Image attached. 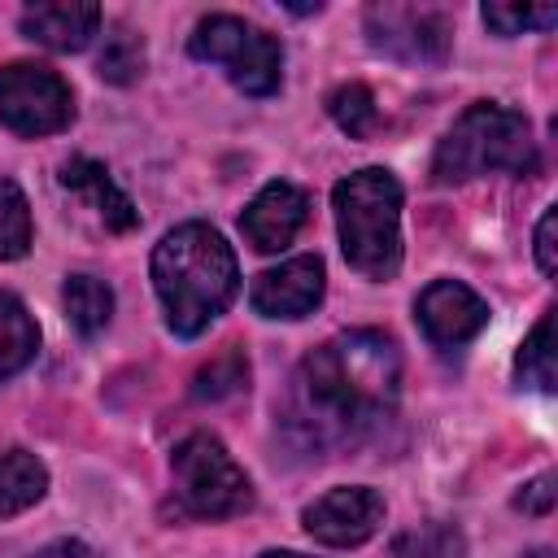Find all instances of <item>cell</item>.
<instances>
[{"label": "cell", "instance_id": "4", "mask_svg": "<svg viewBox=\"0 0 558 558\" xmlns=\"http://www.w3.org/2000/svg\"><path fill=\"white\" fill-rule=\"evenodd\" d=\"M532 166H536V144H532L527 118L510 105L475 100L440 135V144L432 153V183L449 187V183H466L488 170L527 174Z\"/></svg>", "mask_w": 558, "mask_h": 558}, {"label": "cell", "instance_id": "21", "mask_svg": "<svg viewBox=\"0 0 558 558\" xmlns=\"http://www.w3.org/2000/svg\"><path fill=\"white\" fill-rule=\"evenodd\" d=\"M244 379H248V357H244L235 344H227L218 357H209V362L196 371L192 397H196V401H222V397H231L235 388H244Z\"/></svg>", "mask_w": 558, "mask_h": 558}, {"label": "cell", "instance_id": "16", "mask_svg": "<svg viewBox=\"0 0 558 558\" xmlns=\"http://www.w3.org/2000/svg\"><path fill=\"white\" fill-rule=\"evenodd\" d=\"M35 349H39V327L31 310L13 292H0V384L17 375L35 357Z\"/></svg>", "mask_w": 558, "mask_h": 558}, {"label": "cell", "instance_id": "12", "mask_svg": "<svg viewBox=\"0 0 558 558\" xmlns=\"http://www.w3.org/2000/svg\"><path fill=\"white\" fill-rule=\"evenodd\" d=\"M305 218H310V196L296 183L275 179L248 201V209L240 214V231L257 253H279L296 240Z\"/></svg>", "mask_w": 558, "mask_h": 558}, {"label": "cell", "instance_id": "18", "mask_svg": "<svg viewBox=\"0 0 558 558\" xmlns=\"http://www.w3.org/2000/svg\"><path fill=\"white\" fill-rule=\"evenodd\" d=\"M388 554L392 558H466V536L445 519H427L397 532Z\"/></svg>", "mask_w": 558, "mask_h": 558}, {"label": "cell", "instance_id": "17", "mask_svg": "<svg viewBox=\"0 0 558 558\" xmlns=\"http://www.w3.org/2000/svg\"><path fill=\"white\" fill-rule=\"evenodd\" d=\"M61 301H65V318L74 323L78 336H96L105 331L109 314H113V292L105 279L96 275H70L65 288H61Z\"/></svg>", "mask_w": 558, "mask_h": 558}, {"label": "cell", "instance_id": "2", "mask_svg": "<svg viewBox=\"0 0 558 558\" xmlns=\"http://www.w3.org/2000/svg\"><path fill=\"white\" fill-rule=\"evenodd\" d=\"M153 288L174 336H201L240 292L231 244L209 222H183L153 248Z\"/></svg>", "mask_w": 558, "mask_h": 558}, {"label": "cell", "instance_id": "6", "mask_svg": "<svg viewBox=\"0 0 558 558\" xmlns=\"http://www.w3.org/2000/svg\"><path fill=\"white\" fill-rule=\"evenodd\" d=\"M187 52L196 61L222 65L227 78L248 92V96H270L283 83V48L275 35H266L262 26L231 17V13H209L196 22V31L187 35Z\"/></svg>", "mask_w": 558, "mask_h": 558}, {"label": "cell", "instance_id": "14", "mask_svg": "<svg viewBox=\"0 0 558 558\" xmlns=\"http://www.w3.org/2000/svg\"><path fill=\"white\" fill-rule=\"evenodd\" d=\"M61 187H70V192H78L92 209H96V218L109 227V231H131L135 222H140V209L131 205V196L113 183V174L100 166V161H92V157H70L65 166H61Z\"/></svg>", "mask_w": 558, "mask_h": 558}, {"label": "cell", "instance_id": "10", "mask_svg": "<svg viewBox=\"0 0 558 558\" xmlns=\"http://www.w3.org/2000/svg\"><path fill=\"white\" fill-rule=\"evenodd\" d=\"M418 327L436 349H462L466 340H475L488 327V305L480 292H471L458 279H436L418 292L414 301Z\"/></svg>", "mask_w": 558, "mask_h": 558}, {"label": "cell", "instance_id": "27", "mask_svg": "<svg viewBox=\"0 0 558 558\" xmlns=\"http://www.w3.org/2000/svg\"><path fill=\"white\" fill-rule=\"evenodd\" d=\"M31 558H100V554L92 545H83V541H52V545L35 549Z\"/></svg>", "mask_w": 558, "mask_h": 558}, {"label": "cell", "instance_id": "28", "mask_svg": "<svg viewBox=\"0 0 558 558\" xmlns=\"http://www.w3.org/2000/svg\"><path fill=\"white\" fill-rule=\"evenodd\" d=\"M262 558H310V554H296V549H266Z\"/></svg>", "mask_w": 558, "mask_h": 558}, {"label": "cell", "instance_id": "8", "mask_svg": "<svg viewBox=\"0 0 558 558\" xmlns=\"http://www.w3.org/2000/svg\"><path fill=\"white\" fill-rule=\"evenodd\" d=\"M366 39L375 52L405 65H440L453 48V22L436 4H371Z\"/></svg>", "mask_w": 558, "mask_h": 558}, {"label": "cell", "instance_id": "22", "mask_svg": "<svg viewBox=\"0 0 558 558\" xmlns=\"http://www.w3.org/2000/svg\"><path fill=\"white\" fill-rule=\"evenodd\" d=\"M31 248V205L13 179H0V262H17Z\"/></svg>", "mask_w": 558, "mask_h": 558}, {"label": "cell", "instance_id": "7", "mask_svg": "<svg viewBox=\"0 0 558 558\" xmlns=\"http://www.w3.org/2000/svg\"><path fill=\"white\" fill-rule=\"evenodd\" d=\"M74 96L70 83L39 61H9L0 65V122L17 135H52L70 126Z\"/></svg>", "mask_w": 558, "mask_h": 558}, {"label": "cell", "instance_id": "19", "mask_svg": "<svg viewBox=\"0 0 558 558\" xmlns=\"http://www.w3.org/2000/svg\"><path fill=\"white\" fill-rule=\"evenodd\" d=\"M514 375H519V384H523V388L554 392V310H545V314H541V323L532 327V336L519 344Z\"/></svg>", "mask_w": 558, "mask_h": 558}, {"label": "cell", "instance_id": "13", "mask_svg": "<svg viewBox=\"0 0 558 558\" xmlns=\"http://www.w3.org/2000/svg\"><path fill=\"white\" fill-rule=\"evenodd\" d=\"M17 26L26 39L52 48V52H78L100 31V9L83 0H35L17 13Z\"/></svg>", "mask_w": 558, "mask_h": 558}, {"label": "cell", "instance_id": "15", "mask_svg": "<svg viewBox=\"0 0 558 558\" xmlns=\"http://www.w3.org/2000/svg\"><path fill=\"white\" fill-rule=\"evenodd\" d=\"M48 488V471L31 449H0V519L22 514Z\"/></svg>", "mask_w": 558, "mask_h": 558}, {"label": "cell", "instance_id": "23", "mask_svg": "<svg viewBox=\"0 0 558 558\" xmlns=\"http://www.w3.org/2000/svg\"><path fill=\"white\" fill-rule=\"evenodd\" d=\"M96 70L109 83H131L144 70V44H140V35H131L126 26H118L113 35H105V48H100Z\"/></svg>", "mask_w": 558, "mask_h": 558}, {"label": "cell", "instance_id": "26", "mask_svg": "<svg viewBox=\"0 0 558 558\" xmlns=\"http://www.w3.org/2000/svg\"><path fill=\"white\" fill-rule=\"evenodd\" d=\"M554 227H558V209L549 205V209L541 214V222H536V266H541V275H554V270H558V253H554Z\"/></svg>", "mask_w": 558, "mask_h": 558}, {"label": "cell", "instance_id": "3", "mask_svg": "<svg viewBox=\"0 0 558 558\" xmlns=\"http://www.w3.org/2000/svg\"><path fill=\"white\" fill-rule=\"evenodd\" d=\"M336 231L344 262L366 279H392L401 270V183L384 166L353 170L331 187Z\"/></svg>", "mask_w": 558, "mask_h": 558}, {"label": "cell", "instance_id": "25", "mask_svg": "<svg viewBox=\"0 0 558 558\" xmlns=\"http://www.w3.org/2000/svg\"><path fill=\"white\" fill-rule=\"evenodd\" d=\"M514 506H519L523 514H549V510H554V475L541 471L532 484H523V493L514 497Z\"/></svg>", "mask_w": 558, "mask_h": 558}, {"label": "cell", "instance_id": "24", "mask_svg": "<svg viewBox=\"0 0 558 558\" xmlns=\"http://www.w3.org/2000/svg\"><path fill=\"white\" fill-rule=\"evenodd\" d=\"M558 22L554 4H484V26L497 35H523V31H549Z\"/></svg>", "mask_w": 558, "mask_h": 558}, {"label": "cell", "instance_id": "9", "mask_svg": "<svg viewBox=\"0 0 558 558\" xmlns=\"http://www.w3.org/2000/svg\"><path fill=\"white\" fill-rule=\"evenodd\" d=\"M301 523L314 541H323L331 549H353L384 527V497L366 484L331 488L301 510Z\"/></svg>", "mask_w": 558, "mask_h": 558}, {"label": "cell", "instance_id": "11", "mask_svg": "<svg viewBox=\"0 0 558 558\" xmlns=\"http://www.w3.org/2000/svg\"><path fill=\"white\" fill-rule=\"evenodd\" d=\"M323 292H327L323 257L301 253V257H288V262L262 270L248 288V301L262 318H305L318 310Z\"/></svg>", "mask_w": 558, "mask_h": 558}, {"label": "cell", "instance_id": "20", "mask_svg": "<svg viewBox=\"0 0 558 558\" xmlns=\"http://www.w3.org/2000/svg\"><path fill=\"white\" fill-rule=\"evenodd\" d=\"M327 113L331 122L353 135V140H366L375 126H379V109H375V96L366 83H340L331 96H327Z\"/></svg>", "mask_w": 558, "mask_h": 558}, {"label": "cell", "instance_id": "5", "mask_svg": "<svg viewBox=\"0 0 558 558\" xmlns=\"http://www.w3.org/2000/svg\"><path fill=\"white\" fill-rule=\"evenodd\" d=\"M174 514L183 519H235L253 506V484L227 445L209 432H192L170 453Z\"/></svg>", "mask_w": 558, "mask_h": 558}, {"label": "cell", "instance_id": "1", "mask_svg": "<svg viewBox=\"0 0 558 558\" xmlns=\"http://www.w3.org/2000/svg\"><path fill=\"white\" fill-rule=\"evenodd\" d=\"M397 397L401 353L392 336L375 327H353L301 357L279 418L301 453L331 458L366 445L392 418Z\"/></svg>", "mask_w": 558, "mask_h": 558}]
</instances>
